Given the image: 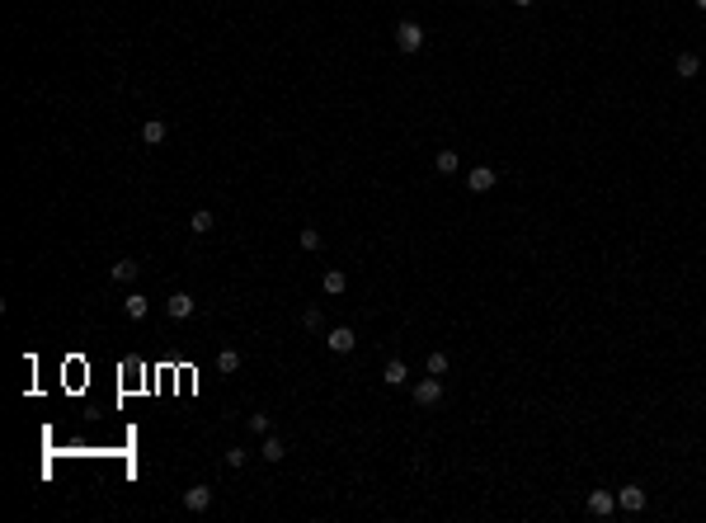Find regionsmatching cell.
Here are the masks:
<instances>
[{"label": "cell", "instance_id": "obj_1", "mask_svg": "<svg viewBox=\"0 0 706 523\" xmlns=\"http://www.w3.org/2000/svg\"><path fill=\"white\" fill-rule=\"evenodd\" d=\"M438 401H443V377L438 373H429L424 382H414V406L429 411V406H438Z\"/></svg>", "mask_w": 706, "mask_h": 523}, {"label": "cell", "instance_id": "obj_2", "mask_svg": "<svg viewBox=\"0 0 706 523\" xmlns=\"http://www.w3.org/2000/svg\"><path fill=\"white\" fill-rule=\"evenodd\" d=\"M424 38H429V33H424L414 19H400V29H396V48H400V52H419Z\"/></svg>", "mask_w": 706, "mask_h": 523}, {"label": "cell", "instance_id": "obj_3", "mask_svg": "<svg viewBox=\"0 0 706 523\" xmlns=\"http://www.w3.org/2000/svg\"><path fill=\"white\" fill-rule=\"evenodd\" d=\"M325 344H329V354H353L358 335L348 330V325H329V330H325Z\"/></svg>", "mask_w": 706, "mask_h": 523}, {"label": "cell", "instance_id": "obj_4", "mask_svg": "<svg viewBox=\"0 0 706 523\" xmlns=\"http://www.w3.org/2000/svg\"><path fill=\"white\" fill-rule=\"evenodd\" d=\"M495 179H499V174L490 170V165H476V170L466 174V189L471 193H490V189H495Z\"/></svg>", "mask_w": 706, "mask_h": 523}, {"label": "cell", "instance_id": "obj_5", "mask_svg": "<svg viewBox=\"0 0 706 523\" xmlns=\"http://www.w3.org/2000/svg\"><path fill=\"white\" fill-rule=\"evenodd\" d=\"M207 505H212V486H188V491H184V509H188V514H203Z\"/></svg>", "mask_w": 706, "mask_h": 523}, {"label": "cell", "instance_id": "obj_6", "mask_svg": "<svg viewBox=\"0 0 706 523\" xmlns=\"http://www.w3.org/2000/svg\"><path fill=\"white\" fill-rule=\"evenodd\" d=\"M165 316H170V321H188V316H193V297H188V292H170Z\"/></svg>", "mask_w": 706, "mask_h": 523}, {"label": "cell", "instance_id": "obj_7", "mask_svg": "<svg viewBox=\"0 0 706 523\" xmlns=\"http://www.w3.org/2000/svg\"><path fill=\"white\" fill-rule=\"evenodd\" d=\"M617 509L641 514V509H645V491H641V486H622V491H617Z\"/></svg>", "mask_w": 706, "mask_h": 523}, {"label": "cell", "instance_id": "obj_8", "mask_svg": "<svg viewBox=\"0 0 706 523\" xmlns=\"http://www.w3.org/2000/svg\"><path fill=\"white\" fill-rule=\"evenodd\" d=\"M697 71H702V57H697V52H678V62H674V76H678V80H692Z\"/></svg>", "mask_w": 706, "mask_h": 523}, {"label": "cell", "instance_id": "obj_9", "mask_svg": "<svg viewBox=\"0 0 706 523\" xmlns=\"http://www.w3.org/2000/svg\"><path fill=\"white\" fill-rule=\"evenodd\" d=\"M612 509H617V495H612V491H594V495H589V514H598V519H608Z\"/></svg>", "mask_w": 706, "mask_h": 523}, {"label": "cell", "instance_id": "obj_10", "mask_svg": "<svg viewBox=\"0 0 706 523\" xmlns=\"http://www.w3.org/2000/svg\"><path fill=\"white\" fill-rule=\"evenodd\" d=\"M259 458H264V462H282V458H287V444H282L278 434H264V444H259Z\"/></svg>", "mask_w": 706, "mask_h": 523}, {"label": "cell", "instance_id": "obj_11", "mask_svg": "<svg viewBox=\"0 0 706 523\" xmlns=\"http://www.w3.org/2000/svg\"><path fill=\"white\" fill-rule=\"evenodd\" d=\"M123 311H127V321H146V311H151V302L141 297V292H127V297H123Z\"/></svg>", "mask_w": 706, "mask_h": 523}, {"label": "cell", "instance_id": "obj_12", "mask_svg": "<svg viewBox=\"0 0 706 523\" xmlns=\"http://www.w3.org/2000/svg\"><path fill=\"white\" fill-rule=\"evenodd\" d=\"M320 288H325V297H339V292L348 288V278L339 269H325V273H320Z\"/></svg>", "mask_w": 706, "mask_h": 523}, {"label": "cell", "instance_id": "obj_13", "mask_svg": "<svg viewBox=\"0 0 706 523\" xmlns=\"http://www.w3.org/2000/svg\"><path fill=\"white\" fill-rule=\"evenodd\" d=\"M405 377H410V368L400 363V359H391V363L381 368V382H386V387H405Z\"/></svg>", "mask_w": 706, "mask_h": 523}, {"label": "cell", "instance_id": "obj_14", "mask_svg": "<svg viewBox=\"0 0 706 523\" xmlns=\"http://www.w3.org/2000/svg\"><path fill=\"white\" fill-rule=\"evenodd\" d=\"M212 226H217V217H212V212H207V207H198V212H193V217H188V231H193V236H207V231H212Z\"/></svg>", "mask_w": 706, "mask_h": 523}, {"label": "cell", "instance_id": "obj_15", "mask_svg": "<svg viewBox=\"0 0 706 523\" xmlns=\"http://www.w3.org/2000/svg\"><path fill=\"white\" fill-rule=\"evenodd\" d=\"M141 142L160 146V142H165V123H160V118H146V123H141Z\"/></svg>", "mask_w": 706, "mask_h": 523}, {"label": "cell", "instance_id": "obj_16", "mask_svg": "<svg viewBox=\"0 0 706 523\" xmlns=\"http://www.w3.org/2000/svg\"><path fill=\"white\" fill-rule=\"evenodd\" d=\"M217 373H226V377L240 373V354H235V349H217Z\"/></svg>", "mask_w": 706, "mask_h": 523}, {"label": "cell", "instance_id": "obj_17", "mask_svg": "<svg viewBox=\"0 0 706 523\" xmlns=\"http://www.w3.org/2000/svg\"><path fill=\"white\" fill-rule=\"evenodd\" d=\"M137 269H141L137 259H118V264H113V278H118V283H132V278H137Z\"/></svg>", "mask_w": 706, "mask_h": 523}, {"label": "cell", "instance_id": "obj_18", "mask_svg": "<svg viewBox=\"0 0 706 523\" xmlns=\"http://www.w3.org/2000/svg\"><path fill=\"white\" fill-rule=\"evenodd\" d=\"M433 165H438V174H457L462 156H457V151H438V156H433Z\"/></svg>", "mask_w": 706, "mask_h": 523}, {"label": "cell", "instance_id": "obj_19", "mask_svg": "<svg viewBox=\"0 0 706 523\" xmlns=\"http://www.w3.org/2000/svg\"><path fill=\"white\" fill-rule=\"evenodd\" d=\"M301 325H306V330H325V316H320V306H306Z\"/></svg>", "mask_w": 706, "mask_h": 523}, {"label": "cell", "instance_id": "obj_20", "mask_svg": "<svg viewBox=\"0 0 706 523\" xmlns=\"http://www.w3.org/2000/svg\"><path fill=\"white\" fill-rule=\"evenodd\" d=\"M424 368H429V373H438V377H443V373H447V354H443V349H433V354H429V363H424Z\"/></svg>", "mask_w": 706, "mask_h": 523}, {"label": "cell", "instance_id": "obj_21", "mask_svg": "<svg viewBox=\"0 0 706 523\" xmlns=\"http://www.w3.org/2000/svg\"><path fill=\"white\" fill-rule=\"evenodd\" d=\"M245 425H250V434H273V420H268V415H250Z\"/></svg>", "mask_w": 706, "mask_h": 523}, {"label": "cell", "instance_id": "obj_22", "mask_svg": "<svg viewBox=\"0 0 706 523\" xmlns=\"http://www.w3.org/2000/svg\"><path fill=\"white\" fill-rule=\"evenodd\" d=\"M301 250H320V231L315 226H301Z\"/></svg>", "mask_w": 706, "mask_h": 523}, {"label": "cell", "instance_id": "obj_23", "mask_svg": "<svg viewBox=\"0 0 706 523\" xmlns=\"http://www.w3.org/2000/svg\"><path fill=\"white\" fill-rule=\"evenodd\" d=\"M245 462H250L245 448H226V467H245Z\"/></svg>", "mask_w": 706, "mask_h": 523}, {"label": "cell", "instance_id": "obj_24", "mask_svg": "<svg viewBox=\"0 0 706 523\" xmlns=\"http://www.w3.org/2000/svg\"><path fill=\"white\" fill-rule=\"evenodd\" d=\"M528 5H537V0H518V10H528Z\"/></svg>", "mask_w": 706, "mask_h": 523}, {"label": "cell", "instance_id": "obj_25", "mask_svg": "<svg viewBox=\"0 0 706 523\" xmlns=\"http://www.w3.org/2000/svg\"><path fill=\"white\" fill-rule=\"evenodd\" d=\"M692 5H697V10H706V0H692Z\"/></svg>", "mask_w": 706, "mask_h": 523}]
</instances>
